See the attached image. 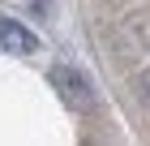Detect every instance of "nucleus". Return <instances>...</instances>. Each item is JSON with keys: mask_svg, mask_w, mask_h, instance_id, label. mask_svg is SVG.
<instances>
[{"mask_svg": "<svg viewBox=\"0 0 150 146\" xmlns=\"http://www.w3.org/2000/svg\"><path fill=\"white\" fill-rule=\"evenodd\" d=\"M133 95H137V103H142V108H146V112H150V65L142 69V78L133 82Z\"/></svg>", "mask_w": 150, "mask_h": 146, "instance_id": "nucleus-3", "label": "nucleus"}, {"mask_svg": "<svg viewBox=\"0 0 150 146\" xmlns=\"http://www.w3.org/2000/svg\"><path fill=\"white\" fill-rule=\"evenodd\" d=\"M52 86H56V95L69 103L73 112H90V108H94V86H90V78H86L81 69L52 65Z\"/></svg>", "mask_w": 150, "mask_h": 146, "instance_id": "nucleus-1", "label": "nucleus"}, {"mask_svg": "<svg viewBox=\"0 0 150 146\" xmlns=\"http://www.w3.org/2000/svg\"><path fill=\"white\" fill-rule=\"evenodd\" d=\"M39 47V39L26 30L17 17H0V52H9V56H30Z\"/></svg>", "mask_w": 150, "mask_h": 146, "instance_id": "nucleus-2", "label": "nucleus"}]
</instances>
